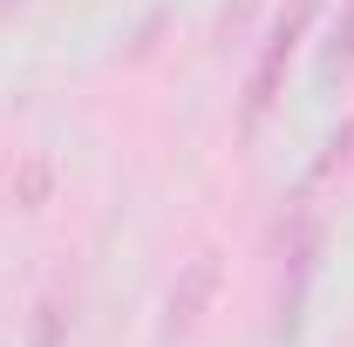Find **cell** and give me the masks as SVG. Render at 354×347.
I'll return each instance as SVG.
<instances>
[{
	"mask_svg": "<svg viewBox=\"0 0 354 347\" xmlns=\"http://www.w3.org/2000/svg\"><path fill=\"white\" fill-rule=\"evenodd\" d=\"M218 293V252H198V259L177 272L171 300H164V341H184L198 320H205V306Z\"/></svg>",
	"mask_w": 354,
	"mask_h": 347,
	"instance_id": "obj_2",
	"label": "cell"
},
{
	"mask_svg": "<svg viewBox=\"0 0 354 347\" xmlns=\"http://www.w3.org/2000/svg\"><path fill=\"white\" fill-rule=\"evenodd\" d=\"M320 68H327V75H348V68H354V0L341 7V21H334V35H327Z\"/></svg>",
	"mask_w": 354,
	"mask_h": 347,
	"instance_id": "obj_3",
	"label": "cell"
},
{
	"mask_svg": "<svg viewBox=\"0 0 354 347\" xmlns=\"http://www.w3.org/2000/svg\"><path fill=\"white\" fill-rule=\"evenodd\" d=\"M7 7H21V0H0V14H7Z\"/></svg>",
	"mask_w": 354,
	"mask_h": 347,
	"instance_id": "obj_5",
	"label": "cell"
},
{
	"mask_svg": "<svg viewBox=\"0 0 354 347\" xmlns=\"http://www.w3.org/2000/svg\"><path fill=\"white\" fill-rule=\"evenodd\" d=\"M252 7H259V0H232V7H225V28H239V21H245Z\"/></svg>",
	"mask_w": 354,
	"mask_h": 347,
	"instance_id": "obj_4",
	"label": "cell"
},
{
	"mask_svg": "<svg viewBox=\"0 0 354 347\" xmlns=\"http://www.w3.org/2000/svg\"><path fill=\"white\" fill-rule=\"evenodd\" d=\"M313 7H320V0H293V7L272 21L259 62H252V75H245V109H239V123H245V130H259V116L272 109V95H279L286 68H293V55H300V35L313 28Z\"/></svg>",
	"mask_w": 354,
	"mask_h": 347,
	"instance_id": "obj_1",
	"label": "cell"
}]
</instances>
